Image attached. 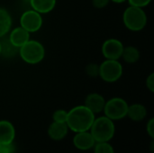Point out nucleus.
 <instances>
[{
	"label": "nucleus",
	"instance_id": "obj_1",
	"mask_svg": "<svg viewBox=\"0 0 154 153\" xmlns=\"http://www.w3.org/2000/svg\"><path fill=\"white\" fill-rule=\"evenodd\" d=\"M88 108L83 106H77L68 112L66 124L69 130L74 133L89 131L96 116Z\"/></svg>",
	"mask_w": 154,
	"mask_h": 153
},
{
	"label": "nucleus",
	"instance_id": "obj_24",
	"mask_svg": "<svg viewBox=\"0 0 154 153\" xmlns=\"http://www.w3.org/2000/svg\"><path fill=\"white\" fill-rule=\"evenodd\" d=\"M110 0H92V5L97 9H103L107 6Z\"/></svg>",
	"mask_w": 154,
	"mask_h": 153
},
{
	"label": "nucleus",
	"instance_id": "obj_14",
	"mask_svg": "<svg viewBox=\"0 0 154 153\" xmlns=\"http://www.w3.org/2000/svg\"><path fill=\"white\" fill-rule=\"evenodd\" d=\"M19 49L9 40L7 35L0 37V56L5 59H13L18 55Z\"/></svg>",
	"mask_w": 154,
	"mask_h": 153
},
{
	"label": "nucleus",
	"instance_id": "obj_2",
	"mask_svg": "<svg viewBox=\"0 0 154 153\" xmlns=\"http://www.w3.org/2000/svg\"><path fill=\"white\" fill-rule=\"evenodd\" d=\"M89 132L96 142H109L113 139L116 133L114 121L106 115L95 118Z\"/></svg>",
	"mask_w": 154,
	"mask_h": 153
},
{
	"label": "nucleus",
	"instance_id": "obj_22",
	"mask_svg": "<svg viewBox=\"0 0 154 153\" xmlns=\"http://www.w3.org/2000/svg\"><path fill=\"white\" fill-rule=\"evenodd\" d=\"M127 1L130 5L144 8V7L148 6L152 0H127Z\"/></svg>",
	"mask_w": 154,
	"mask_h": 153
},
{
	"label": "nucleus",
	"instance_id": "obj_6",
	"mask_svg": "<svg viewBox=\"0 0 154 153\" xmlns=\"http://www.w3.org/2000/svg\"><path fill=\"white\" fill-rule=\"evenodd\" d=\"M128 103L122 97H113L106 101L103 112L112 121L122 120L127 115Z\"/></svg>",
	"mask_w": 154,
	"mask_h": 153
},
{
	"label": "nucleus",
	"instance_id": "obj_4",
	"mask_svg": "<svg viewBox=\"0 0 154 153\" xmlns=\"http://www.w3.org/2000/svg\"><path fill=\"white\" fill-rule=\"evenodd\" d=\"M45 48L42 43L36 40H29L19 48L18 55L27 64L35 65L42 62L45 57Z\"/></svg>",
	"mask_w": 154,
	"mask_h": 153
},
{
	"label": "nucleus",
	"instance_id": "obj_19",
	"mask_svg": "<svg viewBox=\"0 0 154 153\" xmlns=\"http://www.w3.org/2000/svg\"><path fill=\"white\" fill-rule=\"evenodd\" d=\"M94 153H115L113 146L108 142H96L94 145Z\"/></svg>",
	"mask_w": 154,
	"mask_h": 153
},
{
	"label": "nucleus",
	"instance_id": "obj_16",
	"mask_svg": "<svg viewBox=\"0 0 154 153\" xmlns=\"http://www.w3.org/2000/svg\"><path fill=\"white\" fill-rule=\"evenodd\" d=\"M132 121L141 122L147 116V109L142 104H133L128 106L127 115Z\"/></svg>",
	"mask_w": 154,
	"mask_h": 153
},
{
	"label": "nucleus",
	"instance_id": "obj_25",
	"mask_svg": "<svg viewBox=\"0 0 154 153\" xmlns=\"http://www.w3.org/2000/svg\"><path fill=\"white\" fill-rule=\"evenodd\" d=\"M0 153H14V146L13 143L0 144Z\"/></svg>",
	"mask_w": 154,
	"mask_h": 153
},
{
	"label": "nucleus",
	"instance_id": "obj_27",
	"mask_svg": "<svg viewBox=\"0 0 154 153\" xmlns=\"http://www.w3.org/2000/svg\"><path fill=\"white\" fill-rule=\"evenodd\" d=\"M125 1H127V0H110V2H113V3H116V4H123Z\"/></svg>",
	"mask_w": 154,
	"mask_h": 153
},
{
	"label": "nucleus",
	"instance_id": "obj_3",
	"mask_svg": "<svg viewBox=\"0 0 154 153\" xmlns=\"http://www.w3.org/2000/svg\"><path fill=\"white\" fill-rule=\"evenodd\" d=\"M148 17L142 7L129 5L123 14V23L131 32H141L147 25Z\"/></svg>",
	"mask_w": 154,
	"mask_h": 153
},
{
	"label": "nucleus",
	"instance_id": "obj_20",
	"mask_svg": "<svg viewBox=\"0 0 154 153\" xmlns=\"http://www.w3.org/2000/svg\"><path fill=\"white\" fill-rule=\"evenodd\" d=\"M85 71L88 77H91V78L99 77V64L89 63L86 66Z\"/></svg>",
	"mask_w": 154,
	"mask_h": 153
},
{
	"label": "nucleus",
	"instance_id": "obj_10",
	"mask_svg": "<svg viewBox=\"0 0 154 153\" xmlns=\"http://www.w3.org/2000/svg\"><path fill=\"white\" fill-rule=\"evenodd\" d=\"M73 144L79 151H88L94 147L96 142L89 131L76 133L73 137Z\"/></svg>",
	"mask_w": 154,
	"mask_h": 153
},
{
	"label": "nucleus",
	"instance_id": "obj_11",
	"mask_svg": "<svg viewBox=\"0 0 154 153\" xmlns=\"http://www.w3.org/2000/svg\"><path fill=\"white\" fill-rule=\"evenodd\" d=\"M30 35L31 33L28 32L25 29H23L20 25L18 27L11 29L7 34L10 41L18 49L30 40Z\"/></svg>",
	"mask_w": 154,
	"mask_h": 153
},
{
	"label": "nucleus",
	"instance_id": "obj_17",
	"mask_svg": "<svg viewBox=\"0 0 154 153\" xmlns=\"http://www.w3.org/2000/svg\"><path fill=\"white\" fill-rule=\"evenodd\" d=\"M12 24L13 19L8 10L0 7V37L8 34L12 29Z\"/></svg>",
	"mask_w": 154,
	"mask_h": 153
},
{
	"label": "nucleus",
	"instance_id": "obj_7",
	"mask_svg": "<svg viewBox=\"0 0 154 153\" xmlns=\"http://www.w3.org/2000/svg\"><path fill=\"white\" fill-rule=\"evenodd\" d=\"M20 26L25 29L30 33L37 32L41 30L43 23L42 14L37 11L29 8L23 12L20 16Z\"/></svg>",
	"mask_w": 154,
	"mask_h": 153
},
{
	"label": "nucleus",
	"instance_id": "obj_23",
	"mask_svg": "<svg viewBox=\"0 0 154 153\" xmlns=\"http://www.w3.org/2000/svg\"><path fill=\"white\" fill-rule=\"evenodd\" d=\"M145 85H146L147 89H148L150 92L153 93L154 92V73H151V74L146 78Z\"/></svg>",
	"mask_w": 154,
	"mask_h": 153
},
{
	"label": "nucleus",
	"instance_id": "obj_15",
	"mask_svg": "<svg viewBox=\"0 0 154 153\" xmlns=\"http://www.w3.org/2000/svg\"><path fill=\"white\" fill-rule=\"evenodd\" d=\"M57 0H29L30 8L37 11L41 14L51 13L56 6Z\"/></svg>",
	"mask_w": 154,
	"mask_h": 153
},
{
	"label": "nucleus",
	"instance_id": "obj_18",
	"mask_svg": "<svg viewBox=\"0 0 154 153\" xmlns=\"http://www.w3.org/2000/svg\"><path fill=\"white\" fill-rule=\"evenodd\" d=\"M141 57V53L140 50L132 45L129 46H125L124 47V50L122 53L121 58L124 60V61H125L128 64H134L136 63Z\"/></svg>",
	"mask_w": 154,
	"mask_h": 153
},
{
	"label": "nucleus",
	"instance_id": "obj_21",
	"mask_svg": "<svg viewBox=\"0 0 154 153\" xmlns=\"http://www.w3.org/2000/svg\"><path fill=\"white\" fill-rule=\"evenodd\" d=\"M67 115H68V112L66 110H64V109H58L52 115L53 122H57V123H66Z\"/></svg>",
	"mask_w": 154,
	"mask_h": 153
},
{
	"label": "nucleus",
	"instance_id": "obj_8",
	"mask_svg": "<svg viewBox=\"0 0 154 153\" xmlns=\"http://www.w3.org/2000/svg\"><path fill=\"white\" fill-rule=\"evenodd\" d=\"M124 47L125 45L120 40L116 38H109L103 42L101 52L106 60H119V59H121Z\"/></svg>",
	"mask_w": 154,
	"mask_h": 153
},
{
	"label": "nucleus",
	"instance_id": "obj_9",
	"mask_svg": "<svg viewBox=\"0 0 154 153\" xmlns=\"http://www.w3.org/2000/svg\"><path fill=\"white\" fill-rule=\"evenodd\" d=\"M105 105H106L105 97L98 93H90L85 98L84 106L95 115L102 113Z\"/></svg>",
	"mask_w": 154,
	"mask_h": 153
},
{
	"label": "nucleus",
	"instance_id": "obj_13",
	"mask_svg": "<svg viewBox=\"0 0 154 153\" xmlns=\"http://www.w3.org/2000/svg\"><path fill=\"white\" fill-rule=\"evenodd\" d=\"M69 132V127L66 123L52 122L48 128V135L54 141H60L64 139Z\"/></svg>",
	"mask_w": 154,
	"mask_h": 153
},
{
	"label": "nucleus",
	"instance_id": "obj_5",
	"mask_svg": "<svg viewBox=\"0 0 154 153\" xmlns=\"http://www.w3.org/2000/svg\"><path fill=\"white\" fill-rule=\"evenodd\" d=\"M124 72L121 62L117 60H105L99 64V77L106 83L117 82Z\"/></svg>",
	"mask_w": 154,
	"mask_h": 153
},
{
	"label": "nucleus",
	"instance_id": "obj_12",
	"mask_svg": "<svg viewBox=\"0 0 154 153\" xmlns=\"http://www.w3.org/2000/svg\"><path fill=\"white\" fill-rule=\"evenodd\" d=\"M15 138V129L7 120L0 121V144L13 143Z\"/></svg>",
	"mask_w": 154,
	"mask_h": 153
},
{
	"label": "nucleus",
	"instance_id": "obj_26",
	"mask_svg": "<svg viewBox=\"0 0 154 153\" xmlns=\"http://www.w3.org/2000/svg\"><path fill=\"white\" fill-rule=\"evenodd\" d=\"M146 131H147V133L149 134V136L153 139L154 138V119L153 118H151L148 123H147V125H146Z\"/></svg>",
	"mask_w": 154,
	"mask_h": 153
}]
</instances>
